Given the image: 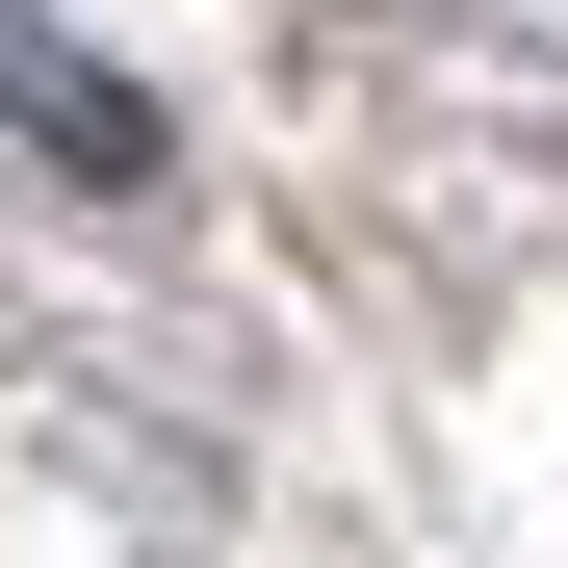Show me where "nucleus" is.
<instances>
[{"instance_id": "f257e3e1", "label": "nucleus", "mask_w": 568, "mask_h": 568, "mask_svg": "<svg viewBox=\"0 0 568 568\" xmlns=\"http://www.w3.org/2000/svg\"><path fill=\"white\" fill-rule=\"evenodd\" d=\"M0 130H27L52 181H155V104H130V78H78L27 0H0Z\"/></svg>"}]
</instances>
